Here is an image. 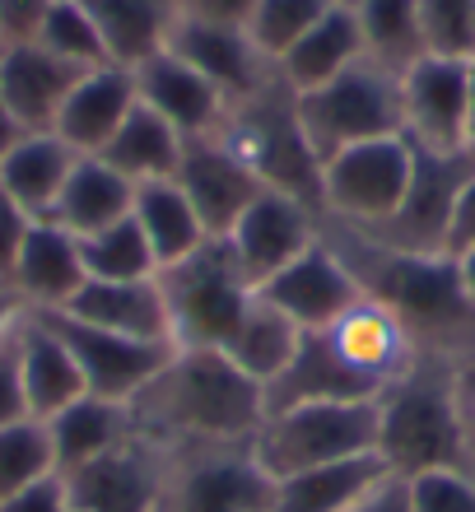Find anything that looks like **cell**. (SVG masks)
I'll list each match as a JSON object with an SVG mask.
<instances>
[{
	"label": "cell",
	"instance_id": "cell-1",
	"mask_svg": "<svg viewBox=\"0 0 475 512\" xmlns=\"http://www.w3.org/2000/svg\"><path fill=\"white\" fill-rule=\"evenodd\" d=\"M126 410L136 433L163 447L252 443L266 419V396L224 350H177Z\"/></svg>",
	"mask_w": 475,
	"mask_h": 512
},
{
	"label": "cell",
	"instance_id": "cell-2",
	"mask_svg": "<svg viewBox=\"0 0 475 512\" xmlns=\"http://www.w3.org/2000/svg\"><path fill=\"white\" fill-rule=\"evenodd\" d=\"M378 457L396 475H424L443 466H471L462 415H457V391H452L448 359H424L406 378L378 396Z\"/></svg>",
	"mask_w": 475,
	"mask_h": 512
},
{
	"label": "cell",
	"instance_id": "cell-3",
	"mask_svg": "<svg viewBox=\"0 0 475 512\" xmlns=\"http://www.w3.org/2000/svg\"><path fill=\"white\" fill-rule=\"evenodd\" d=\"M219 135L252 163V173L266 187L289 191L313 210H322V163H317L313 145L303 140L299 108H294V94L280 84V75H271L257 94L229 103Z\"/></svg>",
	"mask_w": 475,
	"mask_h": 512
},
{
	"label": "cell",
	"instance_id": "cell-4",
	"mask_svg": "<svg viewBox=\"0 0 475 512\" xmlns=\"http://www.w3.org/2000/svg\"><path fill=\"white\" fill-rule=\"evenodd\" d=\"M378 452V396L364 401H303L261 419L252 457L271 480L313 471L326 461Z\"/></svg>",
	"mask_w": 475,
	"mask_h": 512
},
{
	"label": "cell",
	"instance_id": "cell-5",
	"mask_svg": "<svg viewBox=\"0 0 475 512\" xmlns=\"http://www.w3.org/2000/svg\"><path fill=\"white\" fill-rule=\"evenodd\" d=\"M294 108H299L303 140L313 145L317 163H326L345 145L406 131L401 75L378 66L373 56H364L359 66H350L345 75H336V80L313 89V94H294Z\"/></svg>",
	"mask_w": 475,
	"mask_h": 512
},
{
	"label": "cell",
	"instance_id": "cell-6",
	"mask_svg": "<svg viewBox=\"0 0 475 512\" xmlns=\"http://www.w3.org/2000/svg\"><path fill=\"white\" fill-rule=\"evenodd\" d=\"M420 149L406 131L345 145L322 163V215L359 233H378L406 205Z\"/></svg>",
	"mask_w": 475,
	"mask_h": 512
},
{
	"label": "cell",
	"instance_id": "cell-7",
	"mask_svg": "<svg viewBox=\"0 0 475 512\" xmlns=\"http://www.w3.org/2000/svg\"><path fill=\"white\" fill-rule=\"evenodd\" d=\"M159 284L163 298H168V322H173L177 350H224L238 317L257 294L219 238H210L187 261L159 270Z\"/></svg>",
	"mask_w": 475,
	"mask_h": 512
},
{
	"label": "cell",
	"instance_id": "cell-8",
	"mask_svg": "<svg viewBox=\"0 0 475 512\" xmlns=\"http://www.w3.org/2000/svg\"><path fill=\"white\" fill-rule=\"evenodd\" d=\"M275 480L257 466L252 443L168 447L159 512H271Z\"/></svg>",
	"mask_w": 475,
	"mask_h": 512
},
{
	"label": "cell",
	"instance_id": "cell-9",
	"mask_svg": "<svg viewBox=\"0 0 475 512\" xmlns=\"http://www.w3.org/2000/svg\"><path fill=\"white\" fill-rule=\"evenodd\" d=\"M401 117L420 149L462 154L471 140V56H415L401 70Z\"/></svg>",
	"mask_w": 475,
	"mask_h": 512
},
{
	"label": "cell",
	"instance_id": "cell-10",
	"mask_svg": "<svg viewBox=\"0 0 475 512\" xmlns=\"http://www.w3.org/2000/svg\"><path fill=\"white\" fill-rule=\"evenodd\" d=\"M42 317H47V322L61 331V340L70 345L75 364H80L84 391H89V396H103V401H117V405L136 401L140 391L163 373V364L177 354V345L117 336V331H103V326L75 322L66 312H42Z\"/></svg>",
	"mask_w": 475,
	"mask_h": 512
},
{
	"label": "cell",
	"instance_id": "cell-11",
	"mask_svg": "<svg viewBox=\"0 0 475 512\" xmlns=\"http://www.w3.org/2000/svg\"><path fill=\"white\" fill-rule=\"evenodd\" d=\"M317 215H322V210H313V205L299 201V196L266 187L257 201L243 210V219L229 229V238H219V243L233 252V261H238V270L252 280V289H261L275 270H285L294 256H303L322 238V233H317Z\"/></svg>",
	"mask_w": 475,
	"mask_h": 512
},
{
	"label": "cell",
	"instance_id": "cell-12",
	"mask_svg": "<svg viewBox=\"0 0 475 512\" xmlns=\"http://www.w3.org/2000/svg\"><path fill=\"white\" fill-rule=\"evenodd\" d=\"M266 303L285 312L299 331H326L345 308L364 298V284L350 270L345 252L317 238L303 256H294L285 270H275L271 280L257 289Z\"/></svg>",
	"mask_w": 475,
	"mask_h": 512
},
{
	"label": "cell",
	"instance_id": "cell-13",
	"mask_svg": "<svg viewBox=\"0 0 475 512\" xmlns=\"http://www.w3.org/2000/svg\"><path fill=\"white\" fill-rule=\"evenodd\" d=\"M173 182L187 191L191 210L201 215L210 238H229V229L243 219V210L266 191V182L252 173V163L219 131L201 135V140H187Z\"/></svg>",
	"mask_w": 475,
	"mask_h": 512
},
{
	"label": "cell",
	"instance_id": "cell-14",
	"mask_svg": "<svg viewBox=\"0 0 475 512\" xmlns=\"http://www.w3.org/2000/svg\"><path fill=\"white\" fill-rule=\"evenodd\" d=\"M163 461H168V447L145 438V433H131L122 447H112L108 457L61 475L70 508L75 512H159Z\"/></svg>",
	"mask_w": 475,
	"mask_h": 512
},
{
	"label": "cell",
	"instance_id": "cell-15",
	"mask_svg": "<svg viewBox=\"0 0 475 512\" xmlns=\"http://www.w3.org/2000/svg\"><path fill=\"white\" fill-rule=\"evenodd\" d=\"M326 340L336 345V354L368 382V387L387 391L396 378H406L410 368L420 364V340L387 303L364 294L354 308H345L336 322L326 326Z\"/></svg>",
	"mask_w": 475,
	"mask_h": 512
},
{
	"label": "cell",
	"instance_id": "cell-16",
	"mask_svg": "<svg viewBox=\"0 0 475 512\" xmlns=\"http://www.w3.org/2000/svg\"><path fill=\"white\" fill-rule=\"evenodd\" d=\"M420 149V145H415ZM475 168L471 154H434L420 149L415 163V182H410L406 205L396 210V219L387 229H378L373 238L396 252H415V256H443V233H448V215L457 201V187L466 182V173Z\"/></svg>",
	"mask_w": 475,
	"mask_h": 512
},
{
	"label": "cell",
	"instance_id": "cell-17",
	"mask_svg": "<svg viewBox=\"0 0 475 512\" xmlns=\"http://www.w3.org/2000/svg\"><path fill=\"white\" fill-rule=\"evenodd\" d=\"M168 52L182 56L196 75H205V80L215 84L229 103L257 94L261 84L275 75V66L257 52V42H252L247 28L210 24V19H191V14H182V19L173 24V33H168Z\"/></svg>",
	"mask_w": 475,
	"mask_h": 512
},
{
	"label": "cell",
	"instance_id": "cell-18",
	"mask_svg": "<svg viewBox=\"0 0 475 512\" xmlns=\"http://www.w3.org/2000/svg\"><path fill=\"white\" fill-rule=\"evenodd\" d=\"M89 280L80 256V238L66 233L56 219H33L19 243L10 270V294L24 312H61Z\"/></svg>",
	"mask_w": 475,
	"mask_h": 512
},
{
	"label": "cell",
	"instance_id": "cell-19",
	"mask_svg": "<svg viewBox=\"0 0 475 512\" xmlns=\"http://www.w3.org/2000/svg\"><path fill=\"white\" fill-rule=\"evenodd\" d=\"M131 75H136L140 103L154 108L163 122L173 126L177 135H187V140L215 135L219 122H224V112H229V98L219 94L205 75H196L182 56L168 52V47L145 56L140 66H131Z\"/></svg>",
	"mask_w": 475,
	"mask_h": 512
},
{
	"label": "cell",
	"instance_id": "cell-20",
	"mask_svg": "<svg viewBox=\"0 0 475 512\" xmlns=\"http://www.w3.org/2000/svg\"><path fill=\"white\" fill-rule=\"evenodd\" d=\"M84 70L47 52L42 42H5L0 47V98L19 131H52L61 103Z\"/></svg>",
	"mask_w": 475,
	"mask_h": 512
},
{
	"label": "cell",
	"instance_id": "cell-21",
	"mask_svg": "<svg viewBox=\"0 0 475 512\" xmlns=\"http://www.w3.org/2000/svg\"><path fill=\"white\" fill-rule=\"evenodd\" d=\"M364 56H368V42H364V28H359V14H354L350 0H336V5L275 61V75H280V84H285L289 94H313V89L331 84L336 75H345L350 66H359Z\"/></svg>",
	"mask_w": 475,
	"mask_h": 512
},
{
	"label": "cell",
	"instance_id": "cell-22",
	"mask_svg": "<svg viewBox=\"0 0 475 512\" xmlns=\"http://www.w3.org/2000/svg\"><path fill=\"white\" fill-rule=\"evenodd\" d=\"M61 312L75 322L117 331V336L173 345V322H168V298H163L159 275L154 280H84L80 294Z\"/></svg>",
	"mask_w": 475,
	"mask_h": 512
},
{
	"label": "cell",
	"instance_id": "cell-23",
	"mask_svg": "<svg viewBox=\"0 0 475 512\" xmlns=\"http://www.w3.org/2000/svg\"><path fill=\"white\" fill-rule=\"evenodd\" d=\"M14 340H19V378H24V401L33 419H52L56 410L89 396L70 345L42 312H24L14 326Z\"/></svg>",
	"mask_w": 475,
	"mask_h": 512
},
{
	"label": "cell",
	"instance_id": "cell-24",
	"mask_svg": "<svg viewBox=\"0 0 475 512\" xmlns=\"http://www.w3.org/2000/svg\"><path fill=\"white\" fill-rule=\"evenodd\" d=\"M136 103H140V94H136V75L131 70L94 66L75 80V89L61 103V117H56L52 131L75 154H98L117 135V126L126 122V112L136 108Z\"/></svg>",
	"mask_w": 475,
	"mask_h": 512
},
{
	"label": "cell",
	"instance_id": "cell-25",
	"mask_svg": "<svg viewBox=\"0 0 475 512\" xmlns=\"http://www.w3.org/2000/svg\"><path fill=\"white\" fill-rule=\"evenodd\" d=\"M261 396H266V415H275V410H289V405L303 401H364V396H378V391L340 359L336 345L326 340V331H303L299 354L289 359V368Z\"/></svg>",
	"mask_w": 475,
	"mask_h": 512
},
{
	"label": "cell",
	"instance_id": "cell-26",
	"mask_svg": "<svg viewBox=\"0 0 475 512\" xmlns=\"http://www.w3.org/2000/svg\"><path fill=\"white\" fill-rule=\"evenodd\" d=\"M42 424H47L56 475H70V471H80V466H89V461L108 457L112 447H122L136 433L131 410L117 401H103V396H80L75 405L56 410Z\"/></svg>",
	"mask_w": 475,
	"mask_h": 512
},
{
	"label": "cell",
	"instance_id": "cell-27",
	"mask_svg": "<svg viewBox=\"0 0 475 512\" xmlns=\"http://www.w3.org/2000/svg\"><path fill=\"white\" fill-rule=\"evenodd\" d=\"M75 159L80 154L56 131H24L10 154L0 159V187L10 191L33 219H47L61 201V187H66Z\"/></svg>",
	"mask_w": 475,
	"mask_h": 512
},
{
	"label": "cell",
	"instance_id": "cell-28",
	"mask_svg": "<svg viewBox=\"0 0 475 512\" xmlns=\"http://www.w3.org/2000/svg\"><path fill=\"white\" fill-rule=\"evenodd\" d=\"M108 47L112 66H140L168 47V33L182 19V0H80Z\"/></svg>",
	"mask_w": 475,
	"mask_h": 512
},
{
	"label": "cell",
	"instance_id": "cell-29",
	"mask_svg": "<svg viewBox=\"0 0 475 512\" xmlns=\"http://www.w3.org/2000/svg\"><path fill=\"white\" fill-rule=\"evenodd\" d=\"M131 205H136V182H126L98 154H80L66 177V187H61V201H56V210L47 219H56L75 238H89V233L126 219Z\"/></svg>",
	"mask_w": 475,
	"mask_h": 512
},
{
	"label": "cell",
	"instance_id": "cell-30",
	"mask_svg": "<svg viewBox=\"0 0 475 512\" xmlns=\"http://www.w3.org/2000/svg\"><path fill=\"white\" fill-rule=\"evenodd\" d=\"M382 475H392V471H387V461L378 452L326 461V466H313V471L275 480L271 512H345L364 499Z\"/></svg>",
	"mask_w": 475,
	"mask_h": 512
},
{
	"label": "cell",
	"instance_id": "cell-31",
	"mask_svg": "<svg viewBox=\"0 0 475 512\" xmlns=\"http://www.w3.org/2000/svg\"><path fill=\"white\" fill-rule=\"evenodd\" d=\"M182 149H187V135H177L154 108L136 103V108L126 112V122L117 126V135L98 149V159L112 163L126 182L145 187V182H163V177L177 173Z\"/></svg>",
	"mask_w": 475,
	"mask_h": 512
},
{
	"label": "cell",
	"instance_id": "cell-32",
	"mask_svg": "<svg viewBox=\"0 0 475 512\" xmlns=\"http://www.w3.org/2000/svg\"><path fill=\"white\" fill-rule=\"evenodd\" d=\"M131 215H136L140 233L150 238L159 270L177 266V261H187L191 252H201V247L210 243V233H205L201 215L191 210L187 191L177 187L173 177L136 187V205H131Z\"/></svg>",
	"mask_w": 475,
	"mask_h": 512
},
{
	"label": "cell",
	"instance_id": "cell-33",
	"mask_svg": "<svg viewBox=\"0 0 475 512\" xmlns=\"http://www.w3.org/2000/svg\"><path fill=\"white\" fill-rule=\"evenodd\" d=\"M299 340H303V331L289 322L285 312L275 308V303H266L261 294H252V303H247V312L233 326L224 354L266 391L289 368V359L299 354Z\"/></svg>",
	"mask_w": 475,
	"mask_h": 512
},
{
	"label": "cell",
	"instance_id": "cell-34",
	"mask_svg": "<svg viewBox=\"0 0 475 512\" xmlns=\"http://www.w3.org/2000/svg\"><path fill=\"white\" fill-rule=\"evenodd\" d=\"M354 14H359V28H364L368 56L387 70H401L424 56V33H420V10L415 0H350Z\"/></svg>",
	"mask_w": 475,
	"mask_h": 512
},
{
	"label": "cell",
	"instance_id": "cell-35",
	"mask_svg": "<svg viewBox=\"0 0 475 512\" xmlns=\"http://www.w3.org/2000/svg\"><path fill=\"white\" fill-rule=\"evenodd\" d=\"M80 256H84L89 280H154L159 275L154 247L140 233L136 215H126L117 224H108V229L80 238Z\"/></svg>",
	"mask_w": 475,
	"mask_h": 512
},
{
	"label": "cell",
	"instance_id": "cell-36",
	"mask_svg": "<svg viewBox=\"0 0 475 512\" xmlns=\"http://www.w3.org/2000/svg\"><path fill=\"white\" fill-rule=\"evenodd\" d=\"M33 42H42L47 52H56L61 61H70V66H80V70L112 66L108 47H103L94 19H89V10H84L80 0H52V10H47Z\"/></svg>",
	"mask_w": 475,
	"mask_h": 512
},
{
	"label": "cell",
	"instance_id": "cell-37",
	"mask_svg": "<svg viewBox=\"0 0 475 512\" xmlns=\"http://www.w3.org/2000/svg\"><path fill=\"white\" fill-rule=\"evenodd\" d=\"M331 5L336 0H257V10L247 19V33L257 42V52L275 66Z\"/></svg>",
	"mask_w": 475,
	"mask_h": 512
},
{
	"label": "cell",
	"instance_id": "cell-38",
	"mask_svg": "<svg viewBox=\"0 0 475 512\" xmlns=\"http://www.w3.org/2000/svg\"><path fill=\"white\" fill-rule=\"evenodd\" d=\"M52 471V443H47L42 419H19L10 429H0V503L10 499L14 489L33 485Z\"/></svg>",
	"mask_w": 475,
	"mask_h": 512
},
{
	"label": "cell",
	"instance_id": "cell-39",
	"mask_svg": "<svg viewBox=\"0 0 475 512\" xmlns=\"http://www.w3.org/2000/svg\"><path fill=\"white\" fill-rule=\"evenodd\" d=\"M424 52L471 56L475 52V0H415Z\"/></svg>",
	"mask_w": 475,
	"mask_h": 512
},
{
	"label": "cell",
	"instance_id": "cell-40",
	"mask_svg": "<svg viewBox=\"0 0 475 512\" xmlns=\"http://www.w3.org/2000/svg\"><path fill=\"white\" fill-rule=\"evenodd\" d=\"M410 512H475V471L443 466L410 475Z\"/></svg>",
	"mask_w": 475,
	"mask_h": 512
},
{
	"label": "cell",
	"instance_id": "cell-41",
	"mask_svg": "<svg viewBox=\"0 0 475 512\" xmlns=\"http://www.w3.org/2000/svg\"><path fill=\"white\" fill-rule=\"evenodd\" d=\"M19 317H24V312H19ZM19 419H33V415H28L24 378H19V340H14V331H10V336L0 340V429H10Z\"/></svg>",
	"mask_w": 475,
	"mask_h": 512
},
{
	"label": "cell",
	"instance_id": "cell-42",
	"mask_svg": "<svg viewBox=\"0 0 475 512\" xmlns=\"http://www.w3.org/2000/svg\"><path fill=\"white\" fill-rule=\"evenodd\" d=\"M0 512H75L70 508V494H66V480L61 475H42L33 485L14 489L10 499L0 503Z\"/></svg>",
	"mask_w": 475,
	"mask_h": 512
},
{
	"label": "cell",
	"instance_id": "cell-43",
	"mask_svg": "<svg viewBox=\"0 0 475 512\" xmlns=\"http://www.w3.org/2000/svg\"><path fill=\"white\" fill-rule=\"evenodd\" d=\"M475 247V168L466 173V182L457 187V201H452L448 215V233H443V256H462Z\"/></svg>",
	"mask_w": 475,
	"mask_h": 512
},
{
	"label": "cell",
	"instance_id": "cell-44",
	"mask_svg": "<svg viewBox=\"0 0 475 512\" xmlns=\"http://www.w3.org/2000/svg\"><path fill=\"white\" fill-rule=\"evenodd\" d=\"M28 224H33V215L0 187V289H10V270H14V256H19Z\"/></svg>",
	"mask_w": 475,
	"mask_h": 512
},
{
	"label": "cell",
	"instance_id": "cell-45",
	"mask_svg": "<svg viewBox=\"0 0 475 512\" xmlns=\"http://www.w3.org/2000/svg\"><path fill=\"white\" fill-rule=\"evenodd\" d=\"M52 0H0V47L5 42H33Z\"/></svg>",
	"mask_w": 475,
	"mask_h": 512
},
{
	"label": "cell",
	"instance_id": "cell-46",
	"mask_svg": "<svg viewBox=\"0 0 475 512\" xmlns=\"http://www.w3.org/2000/svg\"><path fill=\"white\" fill-rule=\"evenodd\" d=\"M345 512H410V480L406 475H382L378 485L368 489L364 499L354 503V508H345Z\"/></svg>",
	"mask_w": 475,
	"mask_h": 512
},
{
	"label": "cell",
	"instance_id": "cell-47",
	"mask_svg": "<svg viewBox=\"0 0 475 512\" xmlns=\"http://www.w3.org/2000/svg\"><path fill=\"white\" fill-rule=\"evenodd\" d=\"M257 10V0H182V14L191 19H210V24H233V28H247Z\"/></svg>",
	"mask_w": 475,
	"mask_h": 512
},
{
	"label": "cell",
	"instance_id": "cell-48",
	"mask_svg": "<svg viewBox=\"0 0 475 512\" xmlns=\"http://www.w3.org/2000/svg\"><path fill=\"white\" fill-rule=\"evenodd\" d=\"M452 270H457V284H462V298L475 308V247L462 256H452Z\"/></svg>",
	"mask_w": 475,
	"mask_h": 512
},
{
	"label": "cell",
	"instance_id": "cell-49",
	"mask_svg": "<svg viewBox=\"0 0 475 512\" xmlns=\"http://www.w3.org/2000/svg\"><path fill=\"white\" fill-rule=\"evenodd\" d=\"M19 312H24V308H19V298H14L10 289H0V340H5V336L14 331V322H19Z\"/></svg>",
	"mask_w": 475,
	"mask_h": 512
},
{
	"label": "cell",
	"instance_id": "cell-50",
	"mask_svg": "<svg viewBox=\"0 0 475 512\" xmlns=\"http://www.w3.org/2000/svg\"><path fill=\"white\" fill-rule=\"evenodd\" d=\"M19 135H24V131H19V122L10 117V108H5V98H0V159H5V154L14 149V140H19Z\"/></svg>",
	"mask_w": 475,
	"mask_h": 512
},
{
	"label": "cell",
	"instance_id": "cell-51",
	"mask_svg": "<svg viewBox=\"0 0 475 512\" xmlns=\"http://www.w3.org/2000/svg\"><path fill=\"white\" fill-rule=\"evenodd\" d=\"M471 140H475V61H471ZM466 140V145H471Z\"/></svg>",
	"mask_w": 475,
	"mask_h": 512
},
{
	"label": "cell",
	"instance_id": "cell-52",
	"mask_svg": "<svg viewBox=\"0 0 475 512\" xmlns=\"http://www.w3.org/2000/svg\"><path fill=\"white\" fill-rule=\"evenodd\" d=\"M466 154H471V159H475V140H471V145H466Z\"/></svg>",
	"mask_w": 475,
	"mask_h": 512
},
{
	"label": "cell",
	"instance_id": "cell-53",
	"mask_svg": "<svg viewBox=\"0 0 475 512\" xmlns=\"http://www.w3.org/2000/svg\"><path fill=\"white\" fill-rule=\"evenodd\" d=\"M471 61H475V52H471Z\"/></svg>",
	"mask_w": 475,
	"mask_h": 512
}]
</instances>
